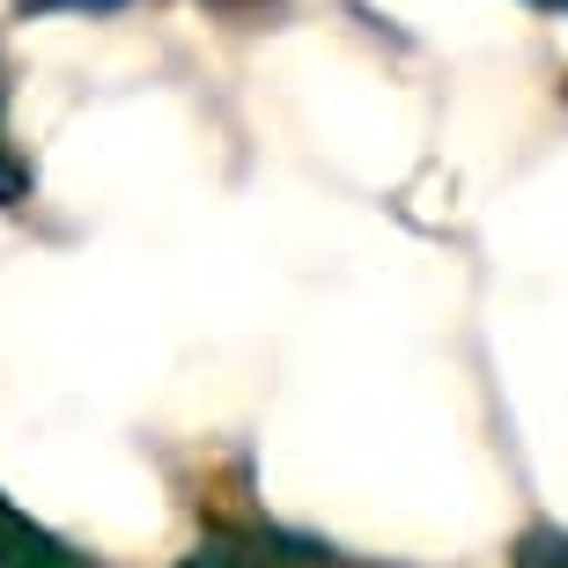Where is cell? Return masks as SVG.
Here are the masks:
<instances>
[{
  "label": "cell",
  "instance_id": "obj_1",
  "mask_svg": "<svg viewBox=\"0 0 568 568\" xmlns=\"http://www.w3.org/2000/svg\"><path fill=\"white\" fill-rule=\"evenodd\" d=\"M0 568H74V554H67L52 531H38L22 509L0 503Z\"/></svg>",
  "mask_w": 568,
  "mask_h": 568
},
{
  "label": "cell",
  "instance_id": "obj_2",
  "mask_svg": "<svg viewBox=\"0 0 568 568\" xmlns=\"http://www.w3.org/2000/svg\"><path fill=\"white\" fill-rule=\"evenodd\" d=\"M509 568H568V531L561 525H531L509 554Z\"/></svg>",
  "mask_w": 568,
  "mask_h": 568
},
{
  "label": "cell",
  "instance_id": "obj_3",
  "mask_svg": "<svg viewBox=\"0 0 568 568\" xmlns=\"http://www.w3.org/2000/svg\"><path fill=\"white\" fill-rule=\"evenodd\" d=\"M178 568H281V561L258 554V547H244V539H207V547H192Z\"/></svg>",
  "mask_w": 568,
  "mask_h": 568
},
{
  "label": "cell",
  "instance_id": "obj_4",
  "mask_svg": "<svg viewBox=\"0 0 568 568\" xmlns=\"http://www.w3.org/2000/svg\"><path fill=\"white\" fill-rule=\"evenodd\" d=\"M0 119H8V82H0ZM30 200V170L16 163V148H8V126H0V207H22Z\"/></svg>",
  "mask_w": 568,
  "mask_h": 568
},
{
  "label": "cell",
  "instance_id": "obj_5",
  "mask_svg": "<svg viewBox=\"0 0 568 568\" xmlns=\"http://www.w3.org/2000/svg\"><path fill=\"white\" fill-rule=\"evenodd\" d=\"M22 16H111V8H126V0H16Z\"/></svg>",
  "mask_w": 568,
  "mask_h": 568
},
{
  "label": "cell",
  "instance_id": "obj_6",
  "mask_svg": "<svg viewBox=\"0 0 568 568\" xmlns=\"http://www.w3.org/2000/svg\"><path fill=\"white\" fill-rule=\"evenodd\" d=\"M525 8H539V16H568V0H525Z\"/></svg>",
  "mask_w": 568,
  "mask_h": 568
},
{
  "label": "cell",
  "instance_id": "obj_7",
  "mask_svg": "<svg viewBox=\"0 0 568 568\" xmlns=\"http://www.w3.org/2000/svg\"><path fill=\"white\" fill-rule=\"evenodd\" d=\"M214 8H230V16H244V8H266V0H214Z\"/></svg>",
  "mask_w": 568,
  "mask_h": 568
}]
</instances>
